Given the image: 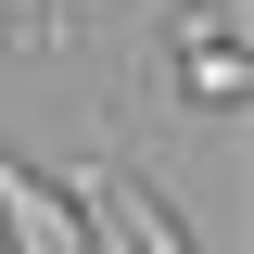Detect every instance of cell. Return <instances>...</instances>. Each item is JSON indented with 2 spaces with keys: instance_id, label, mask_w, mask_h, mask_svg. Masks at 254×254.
<instances>
[{
  "instance_id": "1",
  "label": "cell",
  "mask_w": 254,
  "mask_h": 254,
  "mask_svg": "<svg viewBox=\"0 0 254 254\" xmlns=\"http://www.w3.org/2000/svg\"><path fill=\"white\" fill-rule=\"evenodd\" d=\"M0 254H89L76 190H64V178H38L13 140H0Z\"/></svg>"
},
{
  "instance_id": "2",
  "label": "cell",
  "mask_w": 254,
  "mask_h": 254,
  "mask_svg": "<svg viewBox=\"0 0 254 254\" xmlns=\"http://www.w3.org/2000/svg\"><path fill=\"white\" fill-rule=\"evenodd\" d=\"M64 190H76L89 216H115V229H127V254H203V242H190V216L165 203V190H140V178H127L115 153H102V165H76Z\"/></svg>"
},
{
  "instance_id": "3",
  "label": "cell",
  "mask_w": 254,
  "mask_h": 254,
  "mask_svg": "<svg viewBox=\"0 0 254 254\" xmlns=\"http://www.w3.org/2000/svg\"><path fill=\"white\" fill-rule=\"evenodd\" d=\"M178 89L203 102V115H242V0H203V13H178Z\"/></svg>"
},
{
  "instance_id": "4",
  "label": "cell",
  "mask_w": 254,
  "mask_h": 254,
  "mask_svg": "<svg viewBox=\"0 0 254 254\" xmlns=\"http://www.w3.org/2000/svg\"><path fill=\"white\" fill-rule=\"evenodd\" d=\"M38 38L64 51V38H76V0H38Z\"/></svg>"
}]
</instances>
